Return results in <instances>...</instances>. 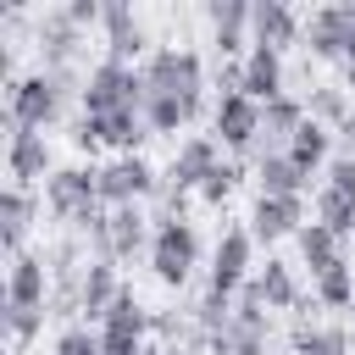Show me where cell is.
Returning <instances> with one entry per match:
<instances>
[{"label": "cell", "mask_w": 355, "mask_h": 355, "mask_svg": "<svg viewBox=\"0 0 355 355\" xmlns=\"http://www.w3.org/2000/svg\"><path fill=\"white\" fill-rule=\"evenodd\" d=\"M255 183H261V194H305V189H311V178L288 161V150L261 155V161H255Z\"/></svg>", "instance_id": "obj_27"}, {"label": "cell", "mask_w": 355, "mask_h": 355, "mask_svg": "<svg viewBox=\"0 0 355 355\" xmlns=\"http://www.w3.org/2000/svg\"><path fill=\"white\" fill-rule=\"evenodd\" d=\"M83 116H111V111H144V78L128 61H94L83 72V94H78Z\"/></svg>", "instance_id": "obj_5"}, {"label": "cell", "mask_w": 355, "mask_h": 355, "mask_svg": "<svg viewBox=\"0 0 355 355\" xmlns=\"http://www.w3.org/2000/svg\"><path fill=\"white\" fill-rule=\"evenodd\" d=\"M89 122H94L100 144H105V150H116V155H139V150H144V139H150L144 111H111V116H89Z\"/></svg>", "instance_id": "obj_23"}, {"label": "cell", "mask_w": 355, "mask_h": 355, "mask_svg": "<svg viewBox=\"0 0 355 355\" xmlns=\"http://www.w3.org/2000/svg\"><path fill=\"white\" fill-rule=\"evenodd\" d=\"M44 316H50V311H39V305H6V311H0V322H6L11 349H28V344L44 333Z\"/></svg>", "instance_id": "obj_32"}, {"label": "cell", "mask_w": 355, "mask_h": 355, "mask_svg": "<svg viewBox=\"0 0 355 355\" xmlns=\"http://www.w3.org/2000/svg\"><path fill=\"white\" fill-rule=\"evenodd\" d=\"M288 355H349V327H316L300 316L288 327Z\"/></svg>", "instance_id": "obj_25"}, {"label": "cell", "mask_w": 355, "mask_h": 355, "mask_svg": "<svg viewBox=\"0 0 355 355\" xmlns=\"http://www.w3.org/2000/svg\"><path fill=\"white\" fill-rule=\"evenodd\" d=\"M311 294H316V305H327V311H349V305H355V266H349V255H344L338 266L316 272V277H311Z\"/></svg>", "instance_id": "obj_29"}, {"label": "cell", "mask_w": 355, "mask_h": 355, "mask_svg": "<svg viewBox=\"0 0 355 355\" xmlns=\"http://www.w3.org/2000/svg\"><path fill=\"white\" fill-rule=\"evenodd\" d=\"M194 105L189 100H172V94H144V128L150 133H166V139H178L183 128H194Z\"/></svg>", "instance_id": "obj_26"}, {"label": "cell", "mask_w": 355, "mask_h": 355, "mask_svg": "<svg viewBox=\"0 0 355 355\" xmlns=\"http://www.w3.org/2000/svg\"><path fill=\"white\" fill-rule=\"evenodd\" d=\"M338 155V139H333V128H322V122H300V133L288 139V161L305 172V178H322L327 172V161Z\"/></svg>", "instance_id": "obj_22"}, {"label": "cell", "mask_w": 355, "mask_h": 355, "mask_svg": "<svg viewBox=\"0 0 355 355\" xmlns=\"http://www.w3.org/2000/svg\"><path fill=\"white\" fill-rule=\"evenodd\" d=\"M150 194H161V172L144 161V155H116L100 166V205L116 211V205H144Z\"/></svg>", "instance_id": "obj_8"}, {"label": "cell", "mask_w": 355, "mask_h": 355, "mask_svg": "<svg viewBox=\"0 0 355 355\" xmlns=\"http://www.w3.org/2000/svg\"><path fill=\"white\" fill-rule=\"evenodd\" d=\"M139 78H144V94H172V100H189L194 111L205 105V61H200L194 50L161 44V50L144 55Z\"/></svg>", "instance_id": "obj_4"}, {"label": "cell", "mask_w": 355, "mask_h": 355, "mask_svg": "<svg viewBox=\"0 0 355 355\" xmlns=\"http://www.w3.org/2000/svg\"><path fill=\"white\" fill-rule=\"evenodd\" d=\"M78 44H83V28L67 17V6H55V11H44L33 22V50H39V67L44 72H72Z\"/></svg>", "instance_id": "obj_10"}, {"label": "cell", "mask_w": 355, "mask_h": 355, "mask_svg": "<svg viewBox=\"0 0 355 355\" xmlns=\"http://www.w3.org/2000/svg\"><path fill=\"white\" fill-rule=\"evenodd\" d=\"M333 139H338V155H355V111L344 116V128H338Z\"/></svg>", "instance_id": "obj_38"}, {"label": "cell", "mask_w": 355, "mask_h": 355, "mask_svg": "<svg viewBox=\"0 0 355 355\" xmlns=\"http://www.w3.org/2000/svg\"><path fill=\"white\" fill-rule=\"evenodd\" d=\"M6 172H11L17 189H44L50 172H55L50 139L33 133V128H11V139H6Z\"/></svg>", "instance_id": "obj_11"}, {"label": "cell", "mask_w": 355, "mask_h": 355, "mask_svg": "<svg viewBox=\"0 0 355 355\" xmlns=\"http://www.w3.org/2000/svg\"><path fill=\"white\" fill-rule=\"evenodd\" d=\"M72 144H78L83 155H94V150H100V133H94V122H89V116H78V122H72Z\"/></svg>", "instance_id": "obj_37"}, {"label": "cell", "mask_w": 355, "mask_h": 355, "mask_svg": "<svg viewBox=\"0 0 355 355\" xmlns=\"http://www.w3.org/2000/svg\"><path fill=\"white\" fill-rule=\"evenodd\" d=\"M211 139L222 150H233V161L255 155V144H261V105L250 94H239V89L216 94V105H211Z\"/></svg>", "instance_id": "obj_6"}, {"label": "cell", "mask_w": 355, "mask_h": 355, "mask_svg": "<svg viewBox=\"0 0 355 355\" xmlns=\"http://www.w3.org/2000/svg\"><path fill=\"white\" fill-rule=\"evenodd\" d=\"M72 94H83V78L78 72H44V67L39 72H22V78L6 83V128L44 133V128L61 122V111H67Z\"/></svg>", "instance_id": "obj_1"}, {"label": "cell", "mask_w": 355, "mask_h": 355, "mask_svg": "<svg viewBox=\"0 0 355 355\" xmlns=\"http://www.w3.org/2000/svg\"><path fill=\"white\" fill-rule=\"evenodd\" d=\"M150 216H144V205H116L111 216H105V261H133L139 250H150Z\"/></svg>", "instance_id": "obj_20"}, {"label": "cell", "mask_w": 355, "mask_h": 355, "mask_svg": "<svg viewBox=\"0 0 355 355\" xmlns=\"http://www.w3.org/2000/svg\"><path fill=\"white\" fill-rule=\"evenodd\" d=\"M322 189H333V194H344L355 205V155H333L327 172H322Z\"/></svg>", "instance_id": "obj_35"}, {"label": "cell", "mask_w": 355, "mask_h": 355, "mask_svg": "<svg viewBox=\"0 0 355 355\" xmlns=\"http://www.w3.org/2000/svg\"><path fill=\"white\" fill-rule=\"evenodd\" d=\"M250 11H255V0H211L205 6V17H211V44H216V55L222 61H244L250 55Z\"/></svg>", "instance_id": "obj_14"}, {"label": "cell", "mask_w": 355, "mask_h": 355, "mask_svg": "<svg viewBox=\"0 0 355 355\" xmlns=\"http://www.w3.org/2000/svg\"><path fill=\"white\" fill-rule=\"evenodd\" d=\"M250 39L266 44V50H288V44H305V17L283 0H255L250 11Z\"/></svg>", "instance_id": "obj_17"}, {"label": "cell", "mask_w": 355, "mask_h": 355, "mask_svg": "<svg viewBox=\"0 0 355 355\" xmlns=\"http://www.w3.org/2000/svg\"><path fill=\"white\" fill-rule=\"evenodd\" d=\"M349 44H355V22H349L344 0L316 6V11L305 17V55H311V61H344Z\"/></svg>", "instance_id": "obj_13"}, {"label": "cell", "mask_w": 355, "mask_h": 355, "mask_svg": "<svg viewBox=\"0 0 355 355\" xmlns=\"http://www.w3.org/2000/svg\"><path fill=\"white\" fill-rule=\"evenodd\" d=\"M161 355H189V349H183V344H166V349H161Z\"/></svg>", "instance_id": "obj_40"}, {"label": "cell", "mask_w": 355, "mask_h": 355, "mask_svg": "<svg viewBox=\"0 0 355 355\" xmlns=\"http://www.w3.org/2000/svg\"><path fill=\"white\" fill-rule=\"evenodd\" d=\"M305 222H311V216H305V194H255V205H250V233H255V244H283V239H294Z\"/></svg>", "instance_id": "obj_12"}, {"label": "cell", "mask_w": 355, "mask_h": 355, "mask_svg": "<svg viewBox=\"0 0 355 355\" xmlns=\"http://www.w3.org/2000/svg\"><path fill=\"white\" fill-rule=\"evenodd\" d=\"M6 305H39L50 311V255L44 250H22L6 266Z\"/></svg>", "instance_id": "obj_16"}, {"label": "cell", "mask_w": 355, "mask_h": 355, "mask_svg": "<svg viewBox=\"0 0 355 355\" xmlns=\"http://www.w3.org/2000/svg\"><path fill=\"white\" fill-rule=\"evenodd\" d=\"M39 205H44V194H33V189H17V183H6V194H0V250H6V261L28 250V227H33Z\"/></svg>", "instance_id": "obj_19"}, {"label": "cell", "mask_w": 355, "mask_h": 355, "mask_svg": "<svg viewBox=\"0 0 355 355\" xmlns=\"http://www.w3.org/2000/svg\"><path fill=\"white\" fill-rule=\"evenodd\" d=\"M255 283H261V294H266V305H272V311H300V305H305L300 277H294V266H288V261H266V266L255 272Z\"/></svg>", "instance_id": "obj_28"}, {"label": "cell", "mask_w": 355, "mask_h": 355, "mask_svg": "<svg viewBox=\"0 0 355 355\" xmlns=\"http://www.w3.org/2000/svg\"><path fill=\"white\" fill-rule=\"evenodd\" d=\"M44 211L55 222H67L72 233H94L105 222V205H100V166H55L50 183H44Z\"/></svg>", "instance_id": "obj_2"}, {"label": "cell", "mask_w": 355, "mask_h": 355, "mask_svg": "<svg viewBox=\"0 0 355 355\" xmlns=\"http://www.w3.org/2000/svg\"><path fill=\"white\" fill-rule=\"evenodd\" d=\"M50 355H105V349H100V327H89V322L61 327L55 344H50Z\"/></svg>", "instance_id": "obj_34"}, {"label": "cell", "mask_w": 355, "mask_h": 355, "mask_svg": "<svg viewBox=\"0 0 355 355\" xmlns=\"http://www.w3.org/2000/svg\"><path fill=\"white\" fill-rule=\"evenodd\" d=\"M305 111H311V122H322V128H344V116L355 111L349 105V89L344 83H311V100H305Z\"/></svg>", "instance_id": "obj_30"}, {"label": "cell", "mask_w": 355, "mask_h": 355, "mask_svg": "<svg viewBox=\"0 0 355 355\" xmlns=\"http://www.w3.org/2000/svg\"><path fill=\"white\" fill-rule=\"evenodd\" d=\"M311 211H316V222H322L327 233H338L344 244L355 239V205H349L344 194H333V189H316V205H311Z\"/></svg>", "instance_id": "obj_31"}, {"label": "cell", "mask_w": 355, "mask_h": 355, "mask_svg": "<svg viewBox=\"0 0 355 355\" xmlns=\"http://www.w3.org/2000/svg\"><path fill=\"white\" fill-rule=\"evenodd\" d=\"M67 17H72L78 28H94V22L105 17V0H67Z\"/></svg>", "instance_id": "obj_36"}, {"label": "cell", "mask_w": 355, "mask_h": 355, "mask_svg": "<svg viewBox=\"0 0 355 355\" xmlns=\"http://www.w3.org/2000/svg\"><path fill=\"white\" fill-rule=\"evenodd\" d=\"M239 183H244V161H222V166L200 183V200L216 211V205H227V200H233V189H239Z\"/></svg>", "instance_id": "obj_33"}, {"label": "cell", "mask_w": 355, "mask_h": 355, "mask_svg": "<svg viewBox=\"0 0 355 355\" xmlns=\"http://www.w3.org/2000/svg\"><path fill=\"white\" fill-rule=\"evenodd\" d=\"M338 83H344V89H355V44H349V55L338 61Z\"/></svg>", "instance_id": "obj_39"}, {"label": "cell", "mask_w": 355, "mask_h": 355, "mask_svg": "<svg viewBox=\"0 0 355 355\" xmlns=\"http://www.w3.org/2000/svg\"><path fill=\"white\" fill-rule=\"evenodd\" d=\"M239 94H250L255 105H272L277 94H288V67H283V50H266V44H250V55L239 61Z\"/></svg>", "instance_id": "obj_15"}, {"label": "cell", "mask_w": 355, "mask_h": 355, "mask_svg": "<svg viewBox=\"0 0 355 355\" xmlns=\"http://www.w3.org/2000/svg\"><path fill=\"white\" fill-rule=\"evenodd\" d=\"M216 166H222V144H216L211 133H189V139H178V150H172V161H166V172H161V189H172V194H200V183H205Z\"/></svg>", "instance_id": "obj_9"}, {"label": "cell", "mask_w": 355, "mask_h": 355, "mask_svg": "<svg viewBox=\"0 0 355 355\" xmlns=\"http://www.w3.org/2000/svg\"><path fill=\"white\" fill-rule=\"evenodd\" d=\"M250 266H255V233H250V227H222V239H216V250H211L205 288L222 294V300H239V288L250 283Z\"/></svg>", "instance_id": "obj_7"}, {"label": "cell", "mask_w": 355, "mask_h": 355, "mask_svg": "<svg viewBox=\"0 0 355 355\" xmlns=\"http://www.w3.org/2000/svg\"><path fill=\"white\" fill-rule=\"evenodd\" d=\"M294 244H300V266H311V277L344 261V239H338V233H327L316 216H311V222L294 233Z\"/></svg>", "instance_id": "obj_24"}, {"label": "cell", "mask_w": 355, "mask_h": 355, "mask_svg": "<svg viewBox=\"0 0 355 355\" xmlns=\"http://www.w3.org/2000/svg\"><path fill=\"white\" fill-rule=\"evenodd\" d=\"M194 266H200V233H194V222L189 216H161L155 233H150V277L161 288L183 294L189 277H194Z\"/></svg>", "instance_id": "obj_3"}, {"label": "cell", "mask_w": 355, "mask_h": 355, "mask_svg": "<svg viewBox=\"0 0 355 355\" xmlns=\"http://www.w3.org/2000/svg\"><path fill=\"white\" fill-rule=\"evenodd\" d=\"M100 28H105V55L111 61H139L144 55V44H150V33H144V22H139V11L128 6V0H105V17H100Z\"/></svg>", "instance_id": "obj_18"}, {"label": "cell", "mask_w": 355, "mask_h": 355, "mask_svg": "<svg viewBox=\"0 0 355 355\" xmlns=\"http://www.w3.org/2000/svg\"><path fill=\"white\" fill-rule=\"evenodd\" d=\"M122 288H128V283L116 277V261H94V255H89V266H83V288H78V316L100 327Z\"/></svg>", "instance_id": "obj_21"}]
</instances>
